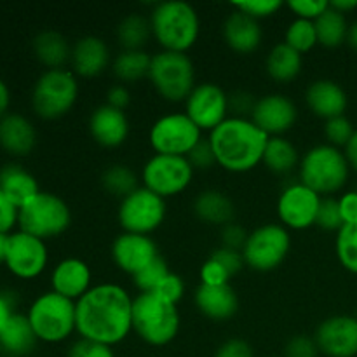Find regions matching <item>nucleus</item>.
Listing matches in <instances>:
<instances>
[{
  "instance_id": "nucleus-4",
  "label": "nucleus",
  "mask_w": 357,
  "mask_h": 357,
  "mask_svg": "<svg viewBox=\"0 0 357 357\" xmlns=\"http://www.w3.org/2000/svg\"><path fill=\"white\" fill-rule=\"evenodd\" d=\"M176 303L157 293H138L132 302V331L152 347H166L180 333Z\"/></svg>"
},
{
  "instance_id": "nucleus-13",
  "label": "nucleus",
  "mask_w": 357,
  "mask_h": 357,
  "mask_svg": "<svg viewBox=\"0 0 357 357\" xmlns=\"http://www.w3.org/2000/svg\"><path fill=\"white\" fill-rule=\"evenodd\" d=\"M194 173V167L190 166L187 157L155 153L143 166L142 181L143 187L162 199H167L187 190Z\"/></svg>"
},
{
  "instance_id": "nucleus-48",
  "label": "nucleus",
  "mask_w": 357,
  "mask_h": 357,
  "mask_svg": "<svg viewBox=\"0 0 357 357\" xmlns=\"http://www.w3.org/2000/svg\"><path fill=\"white\" fill-rule=\"evenodd\" d=\"M153 293H157V295H160L162 298H166L167 302L178 303L185 295V282L180 275L174 274V272H169V274L166 275V279L160 282L157 291Z\"/></svg>"
},
{
  "instance_id": "nucleus-10",
  "label": "nucleus",
  "mask_w": 357,
  "mask_h": 357,
  "mask_svg": "<svg viewBox=\"0 0 357 357\" xmlns=\"http://www.w3.org/2000/svg\"><path fill=\"white\" fill-rule=\"evenodd\" d=\"M291 250V236L281 223H267L248 236L243 248L244 264L258 272L278 268Z\"/></svg>"
},
{
  "instance_id": "nucleus-56",
  "label": "nucleus",
  "mask_w": 357,
  "mask_h": 357,
  "mask_svg": "<svg viewBox=\"0 0 357 357\" xmlns=\"http://www.w3.org/2000/svg\"><path fill=\"white\" fill-rule=\"evenodd\" d=\"M14 302L10 298L9 293L0 291V333H2L3 328L7 326V323L10 321V317L14 316Z\"/></svg>"
},
{
  "instance_id": "nucleus-49",
  "label": "nucleus",
  "mask_w": 357,
  "mask_h": 357,
  "mask_svg": "<svg viewBox=\"0 0 357 357\" xmlns=\"http://www.w3.org/2000/svg\"><path fill=\"white\" fill-rule=\"evenodd\" d=\"M222 246L223 248H229V250H237V251H243L244 244H246L248 236L250 234L244 230V227H241L239 223L232 222L229 225L222 227Z\"/></svg>"
},
{
  "instance_id": "nucleus-41",
  "label": "nucleus",
  "mask_w": 357,
  "mask_h": 357,
  "mask_svg": "<svg viewBox=\"0 0 357 357\" xmlns=\"http://www.w3.org/2000/svg\"><path fill=\"white\" fill-rule=\"evenodd\" d=\"M316 225L321 227L323 230H340L345 225L344 218H342L340 213V204H338V199L326 197L321 201L319 213H317Z\"/></svg>"
},
{
  "instance_id": "nucleus-3",
  "label": "nucleus",
  "mask_w": 357,
  "mask_h": 357,
  "mask_svg": "<svg viewBox=\"0 0 357 357\" xmlns=\"http://www.w3.org/2000/svg\"><path fill=\"white\" fill-rule=\"evenodd\" d=\"M152 37L162 51L187 52L194 47L201 31L197 10L183 0L159 2L150 14Z\"/></svg>"
},
{
  "instance_id": "nucleus-15",
  "label": "nucleus",
  "mask_w": 357,
  "mask_h": 357,
  "mask_svg": "<svg viewBox=\"0 0 357 357\" xmlns=\"http://www.w3.org/2000/svg\"><path fill=\"white\" fill-rule=\"evenodd\" d=\"M323 197L302 181L288 185L278 199V216L288 230H305L316 225Z\"/></svg>"
},
{
  "instance_id": "nucleus-16",
  "label": "nucleus",
  "mask_w": 357,
  "mask_h": 357,
  "mask_svg": "<svg viewBox=\"0 0 357 357\" xmlns=\"http://www.w3.org/2000/svg\"><path fill=\"white\" fill-rule=\"evenodd\" d=\"M229 94L218 84H197L190 96L185 100V114L201 131L211 132L229 119Z\"/></svg>"
},
{
  "instance_id": "nucleus-5",
  "label": "nucleus",
  "mask_w": 357,
  "mask_h": 357,
  "mask_svg": "<svg viewBox=\"0 0 357 357\" xmlns=\"http://www.w3.org/2000/svg\"><path fill=\"white\" fill-rule=\"evenodd\" d=\"M349 160L345 153L330 143L316 145L300 159V181L323 197L342 190L349 180Z\"/></svg>"
},
{
  "instance_id": "nucleus-17",
  "label": "nucleus",
  "mask_w": 357,
  "mask_h": 357,
  "mask_svg": "<svg viewBox=\"0 0 357 357\" xmlns=\"http://www.w3.org/2000/svg\"><path fill=\"white\" fill-rule=\"evenodd\" d=\"M314 340H316L321 354L328 357H356L357 317H328L317 326Z\"/></svg>"
},
{
  "instance_id": "nucleus-46",
  "label": "nucleus",
  "mask_w": 357,
  "mask_h": 357,
  "mask_svg": "<svg viewBox=\"0 0 357 357\" xmlns=\"http://www.w3.org/2000/svg\"><path fill=\"white\" fill-rule=\"evenodd\" d=\"M68 357H115V352L114 347L80 338L68 349Z\"/></svg>"
},
{
  "instance_id": "nucleus-25",
  "label": "nucleus",
  "mask_w": 357,
  "mask_h": 357,
  "mask_svg": "<svg viewBox=\"0 0 357 357\" xmlns=\"http://www.w3.org/2000/svg\"><path fill=\"white\" fill-rule=\"evenodd\" d=\"M223 38L232 51L248 54L260 47L264 30L260 21L246 16L241 10H234L223 23Z\"/></svg>"
},
{
  "instance_id": "nucleus-11",
  "label": "nucleus",
  "mask_w": 357,
  "mask_h": 357,
  "mask_svg": "<svg viewBox=\"0 0 357 357\" xmlns=\"http://www.w3.org/2000/svg\"><path fill=\"white\" fill-rule=\"evenodd\" d=\"M150 145L160 155L187 157L202 142V131L187 114H167L150 128Z\"/></svg>"
},
{
  "instance_id": "nucleus-27",
  "label": "nucleus",
  "mask_w": 357,
  "mask_h": 357,
  "mask_svg": "<svg viewBox=\"0 0 357 357\" xmlns=\"http://www.w3.org/2000/svg\"><path fill=\"white\" fill-rule=\"evenodd\" d=\"M0 190L17 209L23 208L42 192L37 178L23 166L14 162L0 167Z\"/></svg>"
},
{
  "instance_id": "nucleus-33",
  "label": "nucleus",
  "mask_w": 357,
  "mask_h": 357,
  "mask_svg": "<svg viewBox=\"0 0 357 357\" xmlns=\"http://www.w3.org/2000/svg\"><path fill=\"white\" fill-rule=\"evenodd\" d=\"M152 56L145 49H122L114 59V73L121 82H136L149 77Z\"/></svg>"
},
{
  "instance_id": "nucleus-55",
  "label": "nucleus",
  "mask_w": 357,
  "mask_h": 357,
  "mask_svg": "<svg viewBox=\"0 0 357 357\" xmlns=\"http://www.w3.org/2000/svg\"><path fill=\"white\" fill-rule=\"evenodd\" d=\"M338 204H340V213L344 223H357V192H347V194L342 195L338 199Z\"/></svg>"
},
{
  "instance_id": "nucleus-37",
  "label": "nucleus",
  "mask_w": 357,
  "mask_h": 357,
  "mask_svg": "<svg viewBox=\"0 0 357 357\" xmlns=\"http://www.w3.org/2000/svg\"><path fill=\"white\" fill-rule=\"evenodd\" d=\"M284 44H288L289 47L295 49L300 54L309 52L310 49L316 47L319 42H317V31L314 21L298 20V17L293 20L286 28Z\"/></svg>"
},
{
  "instance_id": "nucleus-52",
  "label": "nucleus",
  "mask_w": 357,
  "mask_h": 357,
  "mask_svg": "<svg viewBox=\"0 0 357 357\" xmlns=\"http://www.w3.org/2000/svg\"><path fill=\"white\" fill-rule=\"evenodd\" d=\"M257 105V100L246 91H237L232 96H229V108L234 112V117H246L253 114V108Z\"/></svg>"
},
{
  "instance_id": "nucleus-8",
  "label": "nucleus",
  "mask_w": 357,
  "mask_h": 357,
  "mask_svg": "<svg viewBox=\"0 0 357 357\" xmlns=\"http://www.w3.org/2000/svg\"><path fill=\"white\" fill-rule=\"evenodd\" d=\"M72 223L70 206L59 195L40 192L28 204L20 208L17 227L42 241L54 239L68 230Z\"/></svg>"
},
{
  "instance_id": "nucleus-23",
  "label": "nucleus",
  "mask_w": 357,
  "mask_h": 357,
  "mask_svg": "<svg viewBox=\"0 0 357 357\" xmlns=\"http://www.w3.org/2000/svg\"><path fill=\"white\" fill-rule=\"evenodd\" d=\"M305 101L310 112L324 121L344 115L349 105L344 87L330 79L314 80L305 91Z\"/></svg>"
},
{
  "instance_id": "nucleus-62",
  "label": "nucleus",
  "mask_w": 357,
  "mask_h": 357,
  "mask_svg": "<svg viewBox=\"0 0 357 357\" xmlns=\"http://www.w3.org/2000/svg\"><path fill=\"white\" fill-rule=\"evenodd\" d=\"M356 192H357V188H356Z\"/></svg>"
},
{
  "instance_id": "nucleus-14",
  "label": "nucleus",
  "mask_w": 357,
  "mask_h": 357,
  "mask_svg": "<svg viewBox=\"0 0 357 357\" xmlns=\"http://www.w3.org/2000/svg\"><path fill=\"white\" fill-rule=\"evenodd\" d=\"M49 261V251L45 241L17 230L9 236V246L6 255V267L16 278L30 281L45 271Z\"/></svg>"
},
{
  "instance_id": "nucleus-18",
  "label": "nucleus",
  "mask_w": 357,
  "mask_h": 357,
  "mask_svg": "<svg viewBox=\"0 0 357 357\" xmlns=\"http://www.w3.org/2000/svg\"><path fill=\"white\" fill-rule=\"evenodd\" d=\"M298 110L291 98L272 93L257 100L251 121L268 136H282L295 126Z\"/></svg>"
},
{
  "instance_id": "nucleus-32",
  "label": "nucleus",
  "mask_w": 357,
  "mask_h": 357,
  "mask_svg": "<svg viewBox=\"0 0 357 357\" xmlns=\"http://www.w3.org/2000/svg\"><path fill=\"white\" fill-rule=\"evenodd\" d=\"M300 153L296 146L284 136H271L261 162L275 174H286L300 166Z\"/></svg>"
},
{
  "instance_id": "nucleus-53",
  "label": "nucleus",
  "mask_w": 357,
  "mask_h": 357,
  "mask_svg": "<svg viewBox=\"0 0 357 357\" xmlns=\"http://www.w3.org/2000/svg\"><path fill=\"white\" fill-rule=\"evenodd\" d=\"M215 357H255L253 349L248 342L241 340V338H232L227 340L225 344L220 345L218 352Z\"/></svg>"
},
{
  "instance_id": "nucleus-39",
  "label": "nucleus",
  "mask_w": 357,
  "mask_h": 357,
  "mask_svg": "<svg viewBox=\"0 0 357 357\" xmlns=\"http://www.w3.org/2000/svg\"><path fill=\"white\" fill-rule=\"evenodd\" d=\"M169 268H167V264L162 260V258H157L152 264L146 265L142 272L132 278V282H135L136 288L139 289V293H153L157 291V288L160 286V282L166 279V275L169 274Z\"/></svg>"
},
{
  "instance_id": "nucleus-54",
  "label": "nucleus",
  "mask_w": 357,
  "mask_h": 357,
  "mask_svg": "<svg viewBox=\"0 0 357 357\" xmlns=\"http://www.w3.org/2000/svg\"><path fill=\"white\" fill-rule=\"evenodd\" d=\"M131 103V93L124 84L112 86L107 93V105L117 108V110H126V107Z\"/></svg>"
},
{
  "instance_id": "nucleus-57",
  "label": "nucleus",
  "mask_w": 357,
  "mask_h": 357,
  "mask_svg": "<svg viewBox=\"0 0 357 357\" xmlns=\"http://www.w3.org/2000/svg\"><path fill=\"white\" fill-rule=\"evenodd\" d=\"M10 107V89L3 79H0V119L9 114Z\"/></svg>"
},
{
  "instance_id": "nucleus-6",
  "label": "nucleus",
  "mask_w": 357,
  "mask_h": 357,
  "mask_svg": "<svg viewBox=\"0 0 357 357\" xmlns=\"http://www.w3.org/2000/svg\"><path fill=\"white\" fill-rule=\"evenodd\" d=\"M26 317L37 340L44 344H61L77 331L75 302L52 289L31 302Z\"/></svg>"
},
{
  "instance_id": "nucleus-36",
  "label": "nucleus",
  "mask_w": 357,
  "mask_h": 357,
  "mask_svg": "<svg viewBox=\"0 0 357 357\" xmlns=\"http://www.w3.org/2000/svg\"><path fill=\"white\" fill-rule=\"evenodd\" d=\"M101 185L108 194L121 197L122 201L138 188V176L126 164H114L105 169L103 176H101Z\"/></svg>"
},
{
  "instance_id": "nucleus-29",
  "label": "nucleus",
  "mask_w": 357,
  "mask_h": 357,
  "mask_svg": "<svg viewBox=\"0 0 357 357\" xmlns=\"http://www.w3.org/2000/svg\"><path fill=\"white\" fill-rule=\"evenodd\" d=\"M37 337L33 333L30 321L24 314H14L7 326L0 333V349L6 354L21 357L30 354L37 345Z\"/></svg>"
},
{
  "instance_id": "nucleus-61",
  "label": "nucleus",
  "mask_w": 357,
  "mask_h": 357,
  "mask_svg": "<svg viewBox=\"0 0 357 357\" xmlns=\"http://www.w3.org/2000/svg\"><path fill=\"white\" fill-rule=\"evenodd\" d=\"M347 42L352 45V47L357 49V21H356L354 24H351V26H349Z\"/></svg>"
},
{
  "instance_id": "nucleus-38",
  "label": "nucleus",
  "mask_w": 357,
  "mask_h": 357,
  "mask_svg": "<svg viewBox=\"0 0 357 357\" xmlns=\"http://www.w3.org/2000/svg\"><path fill=\"white\" fill-rule=\"evenodd\" d=\"M335 248L342 267L357 274V223H347L338 230Z\"/></svg>"
},
{
  "instance_id": "nucleus-31",
  "label": "nucleus",
  "mask_w": 357,
  "mask_h": 357,
  "mask_svg": "<svg viewBox=\"0 0 357 357\" xmlns=\"http://www.w3.org/2000/svg\"><path fill=\"white\" fill-rule=\"evenodd\" d=\"M303 59L300 52L289 47L288 44L274 45L267 56V73L275 80V82H291L302 72Z\"/></svg>"
},
{
  "instance_id": "nucleus-51",
  "label": "nucleus",
  "mask_w": 357,
  "mask_h": 357,
  "mask_svg": "<svg viewBox=\"0 0 357 357\" xmlns=\"http://www.w3.org/2000/svg\"><path fill=\"white\" fill-rule=\"evenodd\" d=\"M213 258L216 261L223 265L227 271L230 272V275L237 274L241 272V268L244 267V258H243V251H237V250H229V248H218V250L213 253Z\"/></svg>"
},
{
  "instance_id": "nucleus-7",
  "label": "nucleus",
  "mask_w": 357,
  "mask_h": 357,
  "mask_svg": "<svg viewBox=\"0 0 357 357\" xmlns=\"http://www.w3.org/2000/svg\"><path fill=\"white\" fill-rule=\"evenodd\" d=\"M79 98V80L72 70H45L31 91V107L42 119L54 121L68 114Z\"/></svg>"
},
{
  "instance_id": "nucleus-21",
  "label": "nucleus",
  "mask_w": 357,
  "mask_h": 357,
  "mask_svg": "<svg viewBox=\"0 0 357 357\" xmlns=\"http://www.w3.org/2000/svg\"><path fill=\"white\" fill-rule=\"evenodd\" d=\"M89 132L94 142L107 149L121 146L129 136V119L124 110L101 105L91 114Z\"/></svg>"
},
{
  "instance_id": "nucleus-34",
  "label": "nucleus",
  "mask_w": 357,
  "mask_h": 357,
  "mask_svg": "<svg viewBox=\"0 0 357 357\" xmlns=\"http://www.w3.org/2000/svg\"><path fill=\"white\" fill-rule=\"evenodd\" d=\"M314 24H316L317 42L324 47H338L347 40V17H345V14L335 10L331 6L314 21Z\"/></svg>"
},
{
  "instance_id": "nucleus-22",
  "label": "nucleus",
  "mask_w": 357,
  "mask_h": 357,
  "mask_svg": "<svg viewBox=\"0 0 357 357\" xmlns=\"http://www.w3.org/2000/svg\"><path fill=\"white\" fill-rule=\"evenodd\" d=\"M70 63L75 75L86 79L98 77L107 70L110 63V49L103 38L96 35H86L73 44Z\"/></svg>"
},
{
  "instance_id": "nucleus-50",
  "label": "nucleus",
  "mask_w": 357,
  "mask_h": 357,
  "mask_svg": "<svg viewBox=\"0 0 357 357\" xmlns=\"http://www.w3.org/2000/svg\"><path fill=\"white\" fill-rule=\"evenodd\" d=\"M17 218L20 209L0 190V234H13V229L17 225Z\"/></svg>"
},
{
  "instance_id": "nucleus-47",
  "label": "nucleus",
  "mask_w": 357,
  "mask_h": 357,
  "mask_svg": "<svg viewBox=\"0 0 357 357\" xmlns=\"http://www.w3.org/2000/svg\"><path fill=\"white\" fill-rule=\"evenodd\" d=\"M188 162L190 166L194 167V171H206V169H211L213 166L216 164V157L215 152H213L211 145H209L208 139H202L194 150L187 155Z\"/></svg>"
},
{
  "instance_id": "nucleus-42",
  "label": "nucleus",
  "mask_w": 357,
  "mask_h": 357,
  "mask_svg": "<svg viewBox=\"0 0 357 357\" xmlns=\"http://www.w3.org/2000/svg\"><path fill=\"white\" fill-rule=\"evenodd\" d=\"M232 6L236 10H241L246 16L260 21L278 13L282 7V2L279 0H246V2H234Z\"/></svg>"
},
{
  "instance_id": "nucleus-9",
  "label": "nucleus",
  "mask_w": 357,
  "mask_h": 357,
  "mask_svg": "<svg viewBox=\"0 0 357 357\" xmlns=\"http://www.w3.org/2000/svg\"><path fill=\"white\" fill-rule=\"evenodd\" d=\"M149 79L157 93L171 103L185 101L197 86L194 63L187 52L160 51L153 54Z\"/></svg>"
},
{
  "instance_id": "nucleus-30",
  "label": "nucleus",
  "mask_w": 357,
  "mask_h": 357,
  "mask_svg": "<svg viewBox=\"0 0 357 357\" xmlns=\"http://www.w3.org/2000/svg\"><path fill=\"white\" fill-rule=\"evenodd\" d=\"M33 52L47 70H58L65 68L72 58V45L58 31L45 30L33 38Z\"/></svg>"
},
{
  "instance_id": "nucleus-26",
  "label": "nucleus",
  "mask_w": 357,
  "mask_h": 357,
  "mask_svg": "<svg viewBox=\"0 0 357 357\" xmlns=\"http://www.w3.org/2000/svg\"><path fill=\"white\" fill-rule=\"evenodd\" d=\"M195 305L199 312L211 321H229L236 316L239 309V300L236 291L225 286H204L201 284L195 291Z\"/></svg>"
},
{
  "instance_id": "nucleus-19",
  "label": "nucleus",
  "mask_w": 357,
  "mask_h": 357,
  "mask_svg": "<svg viewBox=\"0 0 357 357\" xmlns=\"http://www.w3.org/2000/svg\"><path fill=\"white\" fill-rule=\"evenodd\" d=\"M112 258L122 272L135 278L146 265L159 258V251L150 236L122 232L112 244Z\"/></svg>"
},
{
  "instance_id": "nucleus-60",
  "label": "nucleus",
  "mask_w": 357,
  "mask_h": 357,
  "mask_svg": "<svg viewBox=\"0 0 357 357\" xmlns=\"http://www.w3.org/2000/svg\"><path fill=\"white\" fill-rule=\"evenodd\" d=\"M9 236L10 234H0V265L6 264L7 246H9Z\"/></svg>"
},
{
  "instance_id": "nucleus-20",
  "label": "nucleus",
  "mask_w": 357,
  "mask_h": 357,
  "mask_svg": "<svg viewBox=\"0 0 357 357\" xmlns=\"http://www.w3.org/2000/svg\"><path fill=\"white\" fill-rule=\"evenodd\" d=\"M91 279H93V274L86 261L80 258H65L52 268L51 288L58 295L77 302L93 288Z\"/></svg>"
},
{
  "instance_id": "nucleus-28",
  "label": "nucleus",
  "mask_w": 357,
  "mask_h": 357,
  "mask_svg": "<svg viewBox=\"0 0 357 357\" xmlns=\"http://www.w3.org/2000/svg\"><path fill=\"white\" fill-rule=\"evenodd\" d=\"M194 213L199 220L209 225L225 227L234 222L236 206L227 194L220 190H204L195 197Z\"/></svg>"
},
{
  "instance_id": "nucleus-24",
  "label": "nucleus",
  "mask_w": 357,
  "mask_h": 357,
  "mask_svg": "<svg viewBox=\"0 0 357 357\" xmlns=\"http://www.w3.org/2000/svg\"><path fill=\"white\" fill-rule=\"evenodd\" d=\"M37 145V131L30 119L7 114L0 119V146L14 157H24Z\"/></svg>"
},
{
  "instance_id": "nucleus-12",
  "label": "nucleus",
  "mask_w": 357,
  "mask_h": 357,
  "mask_svg": "<svg viewBox=\"0 0 357 357\" xmlns=\"http://www.w3.org/2000/svg\"><path fill=\"white\" fill-rule=\"evenodd\" d=\"M166 199L145 187H138L119 204V223L124 232L150 236L166 220Z\"/></svg>"
},
{
  "instance_id": "nucleus-59",
  "label": "nucleus",
  "mask_w": 357,
  "mask_h": 357,
  "mask_svg": "<svg viewBox=\"0 0 357 357\" xmlns=\"http://www.w3.org/2000/svg\"><path fill=\"white\" fill-rule=\"evenodd\" d=\"M330 6L333 7L335 10H338V13L345 14L349 13V10L356 9L357 0H333V2H330Z\"/></svg>"
},
{
  "instance_id": "nucleus-58",
  "label": "nucleus",
  "mask_w": 357,
  "mask_h": 357,
  "mask_svg": "<svg viewBox=\"0 0 357 357\" xmlns=\"http://www.w3.org/2000/svg\"><path fill=\"white\" fill-rule=\"evenodd\" d=\"M344 153L349 160V166L354 167V169L357 171V129H356L354 136L351 138V142H349L347 146H345Z\"/></svg>"
},
{
  "instance_id": "nucleus-44",
  "label": "nucleus",
  "mask_w": 357,
  "mask_h": 357,
  "mask_svg": "<svg viewBox=\"0 0 357 357\" xmlns=\"http://www.w3.org/2000/svg\"><path fill=\"white\" fill-rule=\"evenodd\" d=\"M288 7L298 20L316 21L330 7V2L326 0H291L288 2Z\"/></svg>"
},
{
  "instance_id": "nucleus-45",
  "label": "nucleus",
  "mask_w": 357,
  "mask_h": 357,
  "mask_svg": "<svg viewBox=\"0 0 357 357\" xmlns=\"http://www.w3.org/2000/svg\"><path fill=\"white\" fill-rule=\"evenodd\" d=\"M319 347H317L314 337L296 335L286 344L284 357H319Z\"/></svg>"
},
{
  "instance_id": "nucleus-43",
  "label": "nucleus",
  "mask_w": 357,
  "mask_h": 357,
  "mask_svg": "<svg viewBox=\"0 0 357 357\" xmlns=\"http://www.w3.org/2000/svg\"><path fill=\"white\" fill-rule=\"evenodd\" d=\"M230 272L215 258H208L201 267V284L204 286H225L230 281Z\"/></svg>"
},
{
  "instance_id": "nucleus-1",
  "label": "nucleus",
  "mask_w": 357,
  "mask_h": 357,
  "mask_svg": "<svg viewBox=\"0 0 357 357\" xmlns=\"http://www.w3.org/2000/svg\"><path fill=\"white\" fill-rule=\"evenodd\" d=\"M132 302L135 298L122 286H93L75 302L77 333L108 347L122 344L132 331Z\"/></svg>"
},
{
  "instance_id": "nucleus-40",
  "label": "nucleus",
  "mask_w": 357,
  "mask_h": 357,
  "mask_svg": "<svg viewBox=\"0 0 357 357\" xmlns=\"http://www.w3.org/2000/svg\"><path fill=\"white\" fill-rule=\"evenodd\" d=\"M354 126H352V122L349 121L345 115L330 119V121H326V124H324V136H326L328 143L337 146V149H340V146L345 149L347 143L351 142L352 136H354Z\"/></svg>"
},
{
  "instance_id": "nucleus-35",
  "label": "nucleus",
  "mask_w": 357,
  "mask_h": 357,
  "mask_svg": "<svg viewBox=\"0 0 357 357\" xmlns=\"http://www.w3.org/2000/svg\"><path fill=\"white\" fill-rule=\"evenodd\" d=\"M152 37L150 20L142 14H128L117 26V40L122 49H143Z\"/></svg>"
},
{
  "instance_id": "nucleus-2",
  "label": "nucleus",
  "mask_w": 357,
  "mask_h": 357,
  "mask_svg": "<svg viewBox=\"0 0 357 357\" xmlns=\"http://www.w3.org/2000/svg\"><path fill=\"white\" fill-rule=\"evenodd\" d=\"M268 138L250 117H229L209 132L208 142L218 166L230 173H248L264 160Z\"/></svg>"
}]
</instances>
